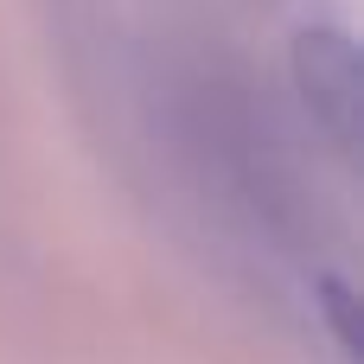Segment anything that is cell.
I'll list each match as a JSON object with an SVG mask.
<instances>
[{
	"instance_id": "cell-1",
	"label": "cell",
	"mask_w": 364,
	"mask_h": 364,
	"mask_svg": "<svg viewBox=\"0 0 364 364\" xmlns=\"http://www.w3.org/2000/svg\"><path fill=\"white\" fill-rule=\"evenodd\" d=\"M294 77H301L307 109L339 141H352V122H358V51H352V38L333 32V26L301 32L294 38Z\"/></svg>"
}]
</instances>
